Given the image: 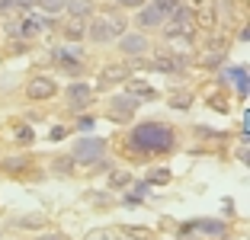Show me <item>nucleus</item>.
Wrapping results in <instances>:
<instances>
[{
    "instance_id": "obj_1",
    "label": "nucleus",
    "mask_w": 250,
    "mask_h": 240,
    "mask_svg": "<svg viewBox=\"0 0 250 240\" xmlns=\"http://www.w3.org/2000/svg\"><path fill=\"white\" fill-rule=\"evenodd\" d=\"M177 138H173V131L161 122H141L132 128V138H128V147H135L138 154H151V151H173Z\"/></svg>"
},
{
    "instance_id": "obj_2",
    "label": "nucleus",
    "mask_w": 250,
    "mask_h": 240,
    "mask_svg": "<svg viewBox=\"0 0 250 240\" xmlns=\"http://www.w3.org/2000/svg\"><path fill=\"white\" fill-rule=\"evenodd\" d=\"M125 32H128V22H125L122 16H103V20H93V22H90L87 36L93 39L96 45H109L112 39L125 36Z\"/></svg>"
},
{
    "instance_id": "obj_3",
    "label": "nucleus",
    "mask_w": 250,
    "mask_h": 240,
    "mask_svg": "<svg viewBox=\"0 0 250 240\" xmlns=\"http://www.w3.org/2000/svg\"><path fill=\"white\" fill-rule=\"evenodd\" d=\"M103 154H106L103 138H81L74 144L71 157H74V163H96V160H103Z\"/></svg>"
},
{
    "instance_id": "obj_4",
    "label": "nucleus",
    "mask_w": 250,
    "mask_h": 240,
    "mask_svg": "<svg viewBox=\"0 0 250 240\" xmlns=\"http://www.w3.org/2000/svg\"><path fill=\"white\" fill-rule=\"evenodd\" d=\"M192 20H196V13H192L189 7H183V3H180L177 13L170 16V22H164L161 29H164V36H167V39L183 36V32H192Z\"/></svg>"
},
{
    "instance_id": "obj_5",
    "label": "nucleus",
    "mask_w": 250,
    "mask_h": 240,
    "mask_svg": "<svg viewBox=\"0 0 250 240\" xmlns=\"http://www.w3.org/2000/svg\"><path fill=\"white\" fill-rule=\"evenodd\" d=\"M58 93V83H55L52 77H32L29 83H26V96L36 102H45V100H52V96Z\"/></svg>"
},
{
    "instance_id": "obj_6",
    "label": "nucleus",
    "mask_w": 250,
    "mask_h": 240,
    "mask_svg": "<svg viewBox=\"0 0 250 240\" xmlns=\"http://www.w3.org/2000/svg\"><path fill=\"white\" fill-rule=\"evenodd\" d=\"M135 109H138V100H135L132 93H125V96H112V100H109V116L116 119V122H128Z\"/></svg>"
},
{
    "instance_id": "obj_7",
    "label": "nucleus",
    "mask_w": 250,
    "mask_h": 240,
    "mask_svg": "<svg viewBox=\"0 0 250 240\" xmlns=\"http://www.w3.org/2000/svg\"><path fill=\"white\" fill-rule=\"evenodd\" d=\"M119 48H122V55L138 58V55L147 51V39L141 36V32H125V36H119Z\"/></svg>"
},
{
    "instance_id": "obj_8",
    "label": "nucleus",
    "mask_w": 250,
    "mask_h": 240,
    "mask_svg": "<svg viewBox=\"0 0 250 240\" xmlns=\"http://www.w3.org/2000/svg\"><path fill=\"white\" fill-rule=\"evenodd\" d=\"M67 102H71V109H87L90 102H93L90 83H74V87L67 90Z\"/></svg>"
},
{
    "instance_id": "obj_9",
    "label": "nucleus",
    "mask_w": 250,
    "mask_h": 240,
    "mask_svg": "<svg viewBox=\"0 0 250 240\" xmlns=\"http://www.w3.org/2000/svg\"><path fill=\"white\" fill-rule=\"evenodd\" d=\"M128 74H132V71H128L125 64H109L103 74H100V87L109 90V87H116V83H125V80H128Z\"/></svg>"
},
{
    "instance_id": "obj_10",
    "label": "nucleus",
    "mask_w": 250,
    "mask_h": 240,
    "mask_svg": "<svg viewBox=\"0 0 250 240\" xmlns=\"http://www.w3.org/2000/svg\"><path fill=\"white\" fill-rule=\"evenodd\" d=\"M135 22H138L141 29H161V26H164L167 20H164V16L157 13V10L151 7V3H147V7H141V10H138V16H135Z\"/></svg>"
},
{
    "instance_id": "obj_11",
    "label": "nucleus",
    "mask_w": 250,
    "mask_h": 240,
    "mask_svg": "<svg viewBox=\"0 0 250 240\" xmlns=\"http://www.w3.org/2000/svg\"><path fill=\"white\" fill-rule=\"evenodd\" d=\"M154 71H161V74H183L186 61L173 58V55H157V58H154Z\"/></svg>"
},
{
    "instance_id": "obj_12",
    "label": "nucleus",
    "mask_w": 250,
    "mask_h": 240,
    "mask_svg": "<svg viewBox=\"0 0 250 240\" xmlns=\"http://www.w3.org/2000/svg\"><path fill=\"white\" fill-rule=\"evenodd\" d=\"M64 10L71 13V20H87L93 16V0H67Z\"/></svg>"
},
{
    "instance_id": "obj_13",
    "label": "nucleus",
    "mask_w": 250,
    "mask_h": 240,
    "mask_svg": "<svg viewBox=\"0 0 250 240\" xmlns=\"http://www.w3.org/2000/svg\"><path fill=\"white\" fill-rule=\"evenodd\" d=\"M189 51H192V32H183V36L170 39V55H173V58H183Z\"/></svg>"
},
{
    "instance_id": "obj_14",
    "label": "nucleus",
    "mask_w": 250,
    "mask_h": 240,
    "mask_svg": "<svg viewBox=\"0 0 250 240\" xmlns=\"http://www.w3.org/2000/svg\"><path fill=\"white\" fill-rule=\"evenodd\" d=\"M52 55H55V61H58V64H61V61H81L83 58V48L77 42H71L67 48H55Z\"/></svg>"
},
{
    "instance_id": "obj_15",
    "label": "nucleus",
    "mask_w": 250,
    "mask_h": 240,
    "mask_svg": "<svg viewBox=\"0 0 250 240\" xmlns=\"http://www.w3.org/2000/svg\"><path fill=\"white\" fill-rule=\"evenodd\" d=\"M39 32H42V20H39V16H26V20L20 22V36L22 39H32V36H39Z\"/></svg>"
},
{
    "instance_id": "obj_16",
    "label": "nucleus",
    "mask_w": 250,
    "mask_h": 240,
    "mask_svg": "<svg viewBox=\"0 0 250 240\" xmlns=\"http://www.w3.org/2000/svg\"><path fill=\"white\" fill-rule=\"evenodd\" d=\"M0 167H3V173H26L32 163H29V157H7Z\"/></svg>"
},
{
    "instance_id": "obj_17",
    "label": "nucleus",
    "mask_w": 250,
    "mask_h": 240,
    "mask_svg": "<svg viewBox=\"0 0 250 240\" xmlns=\"http://www.w3.org/2000/svg\"><path fill=\"white\" fill-rule=\"evenodd\" d=\"M128 93H132L138 102H141V100H145V102H147V100H157L154 90L147 87V83H138V80H132V83H128Z\"/></svg>"
},
{
    "instance_id": "obj_18",
    "label": "nucleus",
    "mask_w": 250,
    "mask_h": 240,
    "mask_svg": "<svg viewBox=\"0 0 250 240\" xmlns=\"http://www.w3.org/2000/svg\"><path fill=\"white\" fill-rule=\"evenodd\" d=\"M52 173H58V176H71L74 173V157H71V154L52 160Z\"/></svg>"
},
{
    "instance_id": "obj_19",
    "label": "nucleus",
    "mask_w": 250,
    "mask_h": 240,
    "mask_svg": "<svg viewBox=\"0 0 250 240\" xmlns=\"http://www.w3.org/2000/svg\"><path fill=\"white\" fill-rule=\"evenodd\" d=\"M64 36L71 39V42L83 39V36H87V26H83V20H67V22H64Z\"/></svg>"
},
{
    "instance_id": "obj_20",
    "label": "nucleus",
    "mask_w": 250,
    "mask_h": 240,
    "mask_svg": "<svg viewBox=\"0 0 250 240\" xmlns=\"http://www.w3.org/2000/svg\"><path fill=\"white\" fill-rule=\"evenodd\" d=\"M192 227L202 231V234H212V237H221V234H225V224H221V221H192Z\"/></svg>"
},
{
    "instance_id": "obj_21",
    "label": "nucleus",
    "mask_w": 250,
    "mask_h": 240,
    "mask_svg": "<svg viewBox=\"0 0 250 240\" xmlns=\"http://www.w3.org/2000/svg\"><path fill=\"white\" fill-rule=\"evenodd\" d=\"M151 7H154L157 13L164 16V20H170V16L177 13V7H180V0H151Z\"/></svg>"
},
{
    "instance_id": "obj_22",
    "label": "nucleus",
    "mask_w": 250,
    "mask_h": 240,
    "mask_svg": "<svg viewBox=\"0 0 250 240\" xmlns=\"http://www.w3.org/2000/svg\"><path fill=\"white\" fill-rule=\"evenodd\" d=\"M231 80L237 83V96H247V67H231Z\"/></svg>"
},
{
    "instance_id": "obj_23",
    "label": "nucleus",
    "mask_w": 250,
    "mask_h": 240,
    "mask_svg": "<svg viewBox=\"0 0 250 240\" xmlns=\"http://www.w3.org/2000/svg\"><path fill=\"white\" fill-rule=\"evenodd\" d=\"M42 224H45L42 215H22V218H16V227H26V231H39Z\"/></svg>"
},
{
    "instance_id": "obj_24",
    "label": "nucleus",
    "mask_w": 250,
    "mask_h": 240,
    "mask_svg": "<svg viewBox=\"0 0 250 240\" xmlns=\"http://www.w3.org/2000/svg\"><path fill=\"white\" fill-rule=\"evenodd\" d=\"M36 3H39V7L45 10V13H61L67 0H36Z\"/></svg>"
},
{
    "instance_id": "obj_25",
    "label": "nucleus",
    "mask_w": 250,
    "mask_h": 240,
    "mask_svg": "<svg viewBox=\"0 0 250 240\" xmlns=\"http://www.w3.org/2000/svg\"><path fill=\"white\" fill-rule=\"evenodd\" d=\"M83 240H116V234H112L109 227H93V231H90Z\"/></svg>"
},
{
    "instance_id": "obj_26",
    "label": "nucleus",
    "mask_w": 250,
    "mask_h": 240,
    "mask_svg": "<svg viewBox=\"0 0 250 240\" xmlns=\"http://www.w3.org/2000/svg\"><path fill=\"white\" fill-rule=\"evenodd\" d=\"M147 182H170V170H151Z\"/></svg>"
},
{
    "instance_id": "obj_27",
    "label": "nucleus",
    "mask_w": 250,
    "mask_h": 240,
    "mask_svg": "<svg viewBox=\"0 0 250 240\" xmlns=\"http://www.w3.org/2000/svg\"><path fill=\"white\" fill-rule=\"evenodd\" d=\"M170 106H173V109H186V106H189V96H186V93L173 96V100H170Z\"/></svg>"
},
{
    "instance_id": "obj_28",
    "label": "nucleus",
    "mask_w": 250,
    "mask_h": 240,
    "mask_svg": "<svg viewBox=\"0 0 250 240\" xmlns=\"http://www.w3.org/2000/svg\"><path fill=\"white\" fill-rule=\"evenodd\" d=\"M196 135H202V138H221V131H215V128H196Z\"/></svg>"
},
{
    "instance_id": "obj_29",
    "label": "nucleus",
    "mask_w": 250,
    "mask_h": 240,
    "mask_svg": "<svg viewBox=\"0 0 250 240\" xmlns=\"http://www.w3.org/2000/svg\"><path fill=\"white\" fill-rule=\"evenodd\" d=\"M16 138H20V141H29V144H32V138H36V135H32V128H20V131H16Z\"/></svg>"
},
{
    "instance_id": "obj_30",
    "label": "nucleus",
    "mask_w": 250,
    "mask_h": 240,
    "mask_svg": "<svg viewBox=\"0 0 250 240\" xmlns=\"http://www.w3.org/2000/svg\"><path fill=\"white\" fill-rule=\"evenodd\" d=\"M77 128H81V131H90V128H93V119H90V116H81V122H77Z\"/></svg>"
},
{
    "instance_id": "obj_31",
    "label": "nucleus",
    "mask_w": 250,
    "mask_h": 240,
    "mask_svg": "<svg viewBox=\"0 0 250 240\" xmlns=\"http://www.w3.org/2000/svg\"><path fill=\"white\" fill-rule=\"evenodd\" d=\"M125 182H128V176H125V173H119V176H112V186H125Z\"/></svg>"
},
{
    "instance_id": "obj_32",
    "label": "nucleus",
    "mask_w": 250,
    "mask_h": 240,
    "mask_svg": "<svg viewBox=\"0 0 250 240\" xmlns=\"http://www.w3.org/2000/svg\"><path fill=\"white\" fill-rule=\"evenodd\" d=\"M64 135H67L64 128H52V141H61V138H64Z\"/></svg>"
},
{
    "instance_id": "obj_33",
    "label": "nucleus",
    "mask_w": 250,
    "mask_h": 240,
    "mask_svg": "<svg viewBox=\"0 0 250 240\" xmlns=\"http://www.w3.org/2000/svg\"><path fill=\"white\" fill-rule=\"evenodd\" d=\"M119 3H122V7H141L145 0H119Z\"/></svg>"
},
{
    "instance_id": "obj_34",
    "label": "nucleus",
    "mask_w": 250,
    "mask_h": 240,
    "mask_svg": "<svg viewBox=\"0 0 250 240\" xmlns=\"http://www.w3.org/2000/svg\"><path fill=\"white\" fill-rule=\"evenodd\" d=\"M39 240H61V237H58V234H42Z\"/></svg>"
}]
</instances>
